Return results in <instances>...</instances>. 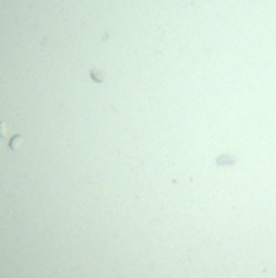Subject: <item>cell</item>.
Listing matches in <instances>:
<instances>
[{
    "label": "cell",
    "mask_w": 276,
    "mask_h": 278,
    "mask_svg": "<svg viewBox=\"0 0 276 278\" xmlns=\"http://www.w3.org/2000/svg\"><path fill=\"white\" fill-rule=\"evenodd\" d=\"M20 139H21V136H20V134H18V136H15V138H13L12 141H10V144H8V147H10V149H15V144L18 143Z\"/></svg>",
    "instance_id": "1"
},
{
    "label": "cell",
    "mask_w": 276,
    "mask_h": 278,
    "mask_svg": "<svg viewBox=\"0 0 276 278\" xmlns=\"http://www.w3.org/2000/svg\"><path fill=\"white\" fill-rule=\"evenodd\" d=\"M5 134V123H0V136Z\"/></svg>",
    "instance_id": "2"
}]
</instances>
